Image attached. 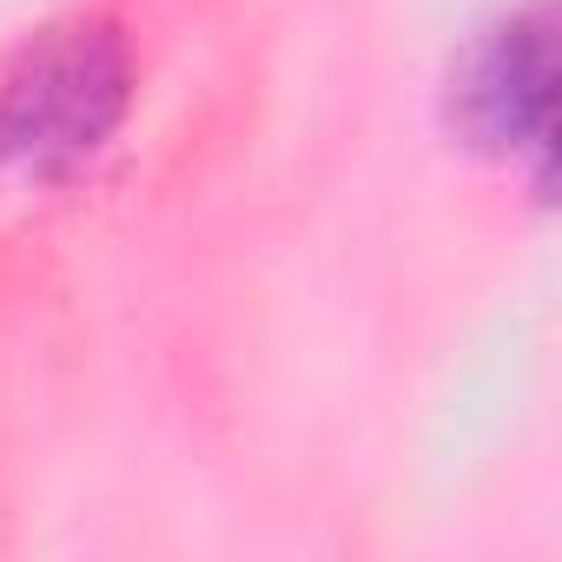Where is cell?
I'll return each instance as SVG.
<instances>
[{
	"label": "cell",
	"instance_id": "cell-1",
	"mask_svg": "<svg viewBox=\"0 0 562 562\" xmlns=\"http://www.w3.org/2000/svg\"><path fill=\"white\" fill-rule=\"evenodd\" d=\"M133 60L106 21L47 27L0 80V166L27 179H60L106 146L126 120Z\"/></svg>",
	"mask_w": 562,
	"mask_h": 562
},
{
	"label": "cell",
	"instance_id": "cell-2",
	"mask_svg": "<svg viewBox=\"0 0 562 562\" xmlns=\"http://www.w3.org/2000/svg\"><path fill=\"white\" fill-rule=\"evenodd\" d=\"M549 34L542 21H509L496 27L476 54L470 74L457 87L463 120L490 139V146H549Z\"/></svg>",
	"mask_w": 562,
	"mask_h": 562
}]
</instances>
